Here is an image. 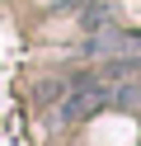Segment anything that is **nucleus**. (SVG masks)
I'll return each mask as SVG.
<instances>
[{
    "instance_id": "nucleus-1",
    "label": "nucleus",
    "mask_w": 141,
    "mask_h": 146,
    "mask_svg": "<svg viewBox=\"0 0 141 146\" xmlns=\"http://www.w3.org/2000/svg\"><path fill=\"white\" fill-rule=\"evenodd\" d=\"M103 104H113V90H108V80H99V76H85V80H75V90L66 94V108H61V118L80 123V118H94Z\"/></svg>"
},
{
    "instance_id": "nucleus-2",
    "label": "nucleus",
    "mask_w": 141,
    "mask_h": 146,
    "mask_svg": "<svg viewBox=\"0 0 141 146\" xmlns=\"http://www.w3.org/2000/svg\"><path fill=\"white\" fill-rule=\"evenodd\" d=\"M89 57H108V61L141 66V38H136V33H127V29H94Z\"/></svg>"
}]
</instances>
